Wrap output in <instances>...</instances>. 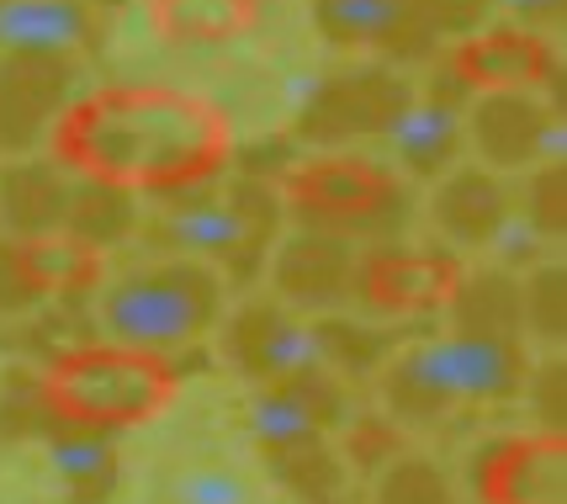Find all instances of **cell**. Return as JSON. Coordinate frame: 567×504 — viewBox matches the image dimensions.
<instances>
[{"mask_svg": "<svg viewBox=\"0 0 567 504\" xmlns=\"http://www.w3.org/2000/svg\"><path fill=\"white\" fill-rule=\"evenodd\" d=\"M43 456H49L53 479L64 483V488H74V494H96V488H106L112 467H117V446L106 441V430H74L70 425V435H53L49 446H43Z\"/></svg>", "mask_w": 567, "mask_h": 504, "instance_id": "obj_24", "label": "cell"}, {"mask_svg": "<svg viewBox=\"0 0 567 504\" xmlns=\"http://www.w3.org/2000/svg\"><path fill=\"white\" fill-rule=\"evenodd\" d=\"M74 64L59 59H0V154L22 160L53 133L70 106Z\"/></svg>", "mask_w": 567, "mask_h": 504, "instance_id": "obj_14", "label": "cell"}, {"mask_svg": "<svg viewBox=\"0 0 567 504\" xmlns=\"http://www.w3.org/2000/svg\"><path fill=\"white\" fill-rule=\"evenodd\" d=\"M519 319H525V335L563 346V260H542L536 277L519 287Z\"/></svg>", "mask_w": 567, "mask_h": 504, "instance_id": "obj_25", "label": "cell"}, {"mask_svg": "<svg viewBox=\"0 0 567 504\" xmlns=\"http://www.w3.org/2000/svg\"><path fill=\"white\" fill-rule=\"evenodd\" d=\"M74 213V176L53 154H22L0 165V224L11 239L59 234Z\"/></svg>", "mask_w": 567, "mask_h": 504, "instance_id": "obj_19", "label": "cell"}, {"mask_svg": "<svg viewBox=\"0 0 567 504\" xmlns=\"http://www.w3.org/2000/svg\"><path fill=\"white\" fill-rule=\"evenodd\" d=\"M355 281V250L334 234H287L276 245L271 287L281 302H329Z\"/></svg>", "mask_w": 567, "mask_h": 504, "instance_id": "obj_20", "label": "cell"}, {"mask_svg": "<svg viewBox=\"0 0 567 504\" xmlns=\"http://www.w3.org/2000/svg\"><path fill=\"white\" fill-rule=\"evenodd\" d=\"M181 393V378L165 356L133 346H80L64 351L43 378V403L74 430H133L159 420Z\"/></svg>", "mask_w": 567, "mask_h": 504, "instance_id": "obj_4", "label": "cell"}, {"mask_svg": "<svg viewBox=\"0 0 567 504\" xmlns=\"http://www.w3.org/2000/svg\"><path fill=\"white\" fill-rule=\"evenodd\" d=\"M32 302H43V287L27 277L17 239H0V313H22Z\"/></svg>", "mask_w": 567, "mask_h": 504, "instance_id": "obj_27", "label": "cell"}, {"mask_svg": "<svg viewBox=\"0 0 567 504\" xmlns=\"http://www.w3.org/2000/svg\"><path fill=\"white\" fill-rule=\"evenodd\" d=\"M17 250H22L27 277L43 287V298L49 292H70V287H91L101 277V245L85 239V234H70V228L38 234V239H17Z\"/></svg>", "mask_w": 567, "mask_h": 504, "instance_id": "obj_22", "label": "cell"}, {"mask_svg": "<svg viewBox=\"0 0 567 504\" xmlns=\"http://www.w3.org/2000/svg\"><path fill=\"white\" fill-rule=\"evenodd\" d=\"M319 378H323V372H319ZM319 378L260 382V388L245 399L249 441L271 456V462L323 446V430L334 425V420H329V409L319 403Z\"/></svg>", "mask_w": 567, "mask_h": 504, "instance_id": "obj_18", "label": "cell"}, {"mask_svg": "<svg viewBox=\"0 0 567 504\" xmlns=\"http://www.w3.org/2000/svg\"><path fill=\"white\" fill-rule=\"evenodd\" d=\"M281 197L302 207V213L323 218V224H367V218L388 213L398 202V176L388 165L367 160V154L323 150L297 160L287 171Z\"/></svg>", "mask_w": 567, "mask_h": 504, "instance_id": "obj_8", "label": "cell"}, {"mask_svg": "<svg viewBox=\"0 0 567 504\" xmlns=\"http://www.w3.org/2000/svg\"><path fill=\"white\" fill-rule=\"evenodd\" d=\"M483 504H567V441L563 430L509 435L477 462Z\"/></svg>", "mask_w": 567, "mask_h": 504, "instance_id": "obj_15", "label": "cell"}, {"mask_svg": "<svg viewBox=\"0 0 567 504\" xmlns=\"http://www.w3.org/2000/svg\"><path fill=\"white\" fill-rule=\"evenodd\" d=\"M228 361L245 372L255 388L260 382H297L329 372L323 361V335L313 319L292 313V302L281 298H249L228 313L223 325Z\"/></svg>", "mask_w": 567, "mask_h": 504, "instance_id": "obj_7", "label": "cell"}, {"mask_svg": "<svg viewBox=\"0 0 567 504\" xmlns=\"http://www.w3.org/2000/svg\"><path fill=\"white\" fill-rule=\"evenodd\" d=\"M377 150L393 176H414V181H441L456 154L467 150L462 144V106L441 91H414L393 112V123L377 133Z\"/></svg>", "mask_w": 567, "mask_h": 504, "instance_id": "obj_13", "label": "cell"}, {"mask_svg": "<svg viewBox=\"0 0 567 504\" xmlns=\"http://www.w3.org/2000/svg\"><path fill=\"white\" fill-rule=\"evenodd\" d=\"M451 80L488 96V91H542L551 80V49L536 27L519 22H488L472 27L467 38H456L451 49Z\"/></svg>", "mask_w": 567, "mask_h": 504, "instance_id": "obj_11", "label": "cell"}, {"mask_svg": "<svg viewBox=\"0 0 567 504\" xmlns=\"http://www.w3.org/2000/svg\"><path fill=\"white\" fill-rule=\"evenodd\" d=\"M144 239L171 255L207 260L218 271L249 266L276 239V197L255 181H239L213 197H197V186H192V192H175L148 213Z\"/></svg>", "mask_w": 567, "mask_h": 504, "instance_id": "obj_5", "label": "cell"}, {"mask_svg": "<svg viewBox=\"0 0 567 504\" xmlns=\"http://www.w3.org/2000/svg\"><path fill=\"white\" fill-rule=\"evenodd\" d=\"M228 319V277L192 255H165L96 292V329L112 346L165 356L207 340Z\"/></svg>", "mask_w": 567, "mask_h": 504, "instance_id": "obj_3", "label": "cell"}, {"mask_svg": "<svg viewBox=\"0 0 567 504\" xmlns=\"http://www.w3.org/2000/svg\"><path fill=\"white\" fill-rule=\"evenodd\" d=\"M515 213V176H498L483 165H451L430 192V218L456 250H488Z\"/></svg>", "mask_w": 567, "mask_h": 504, "instance_id": "obj_16", "label": "cell"}, {"mask_svg": "<svg viewBox=\"0 0 567 504\" xmlns=\"http://www.w3.org/2000/svg\"><path fill=\"white\" fill-rule=\"evenodd\" d=\"M313 27L340 53H377L403 64L435 53V27L409 0H313Z\"/></svg>", "mask_w": 567, "mask_h": 504, "instance_id": "obj_12", "label": "cell"}, {"mask_svg": "<svg viewBox=\"0 0 567 504\" xmlns=\"http://www.w3.org/2000/svg\"><path fill=\"white\" fill-rule=\"evenodd\" d=\"M462 260L441 250H377L355 271V292L371 313L388 319H414V313H441L451 308L462 287Z\"/></svg>", "mask_w": 567, "mask_h": 504, "instance_id": "obj_10", "label": "cell"}, {"mask_svg": "<svg viewBox=\"0 0 567 504\" xmlns=\"http://www.w3.org/2000/svg\"><path fill=\"white\" fill-rule=\"evenodd\" d=\"M260 483L239 462H186L165 473L159 483V504H255Z\"/></svg>", "mask_w": 567, "mask_h": 504, "instance_id": "obj_23", "label": "cell"}, {"mask_svg": "<svg viewBox=\"0 0 567 504\" xmlns=\"http://www.w3.org/2000/svg\"><path fill=\"white\" fill-rule=\"evenodd\" d=\"M409 6H414L435 32H462V38H467L472 27H477V17L488 11V0H409Z\"/></svg>", "mask_w": 567, "mask_h": 504, "instance_id": "obj_28", "label": "cell"}, {"mask_svg": "<svg viewBox=\"0 0 567 504\" xmlns=\"http://www.w3.org/2000/svg\"><path fill=\"white\" fill-rule=\"evenodd\" d=\"M456 319L441 335L409 340L382 367V399L398 420L424 425L451 409L509 403L530 382L525 319H519V281L504 271H477L456 287Z\"/></svg>", "mask_w": 567, "mask_h": 504, "instance_id": "obj_2", "label": "cell"}, {"mask_svg": "<svg viewBox=\"0 0 567 504\" xmlns=\"http://www.w3.org/2000/svg\"><path fill=\"white\" fill-rule=\"evenodd\" d=\"M260 0H144L148 32L159 43H186V49H213V43H239L260 27Z\"/></svg>", "mask_w": 567, "mask_h": 504, "instance_id": "obj_21", "label": "cell"}, {"mask_svg": "<svg viewBox=\"0 0 567 504\" xmlns=\"http://www.w3.org/2000/svg\"><path fill=\"white\" fill-rule=\"evenodd\" d=\"M462 144L472 150V165L483 171L530 176L546 165H563L567 133L542 91H488L462 106Z\"/></svg>", "mask_w": 567, "mask_h": 504, "instance_id": "obj_6", "label": "cell"}, {"mask_svg": "<svg viewBox=\"0 0 567 504\" xmlns=\"http://www.w3.org/2000/svg\"><path fill=\"white\" fill-rule=\"evenodd\" d=\"M498 11H509L519 27L530 22H563V0H488Z\"/></svg>", "mask_w": 567, "mask_h": 504, "instance_id": "obj_29", "label": "cell"}, {"mask_svg": "<svg viewBox=\"0 0 567 504\" xmlns=\"http://www.w3.org/2000/svg\"><path fill=\"white\" fill-rule=\"evenodd\" d=\"M49 150L91 186L175 197L223 176L234 160V117L213 96L175 85H101L59 112Z\"/></svg>", "mask_w": 567, "mask_h": 504, "instance_id": "obj_1", "label": "cell"}, {"mask_svg": "<svg viewBox=\"0 0 567 504\" xmlns=\"http://www.w3.org/2000/svg\"><path fill=\"white\" fill-rule=\"evenodd\" d=\"M382 504H445V483L424 462H403L382 483Z\"/></svg>", "mask_w": 567, "mask_h": 504, "instance_id": "obj_26", "label": "cell"}, {"mask_svg": "<svg viewBox=\"0 0 567 504\" xmlns=\"http://www.w3.org/2000/svg\"><path fill=\"white\" fill-rule=\"evenodd\" d=\"M414 96V85L393 70H346V75H323L313 101L302 106V138L340 150L346 138H377L393 123V112Z\"/></svg>", "mask_w": 567, "mask_h": 504, "instance_id": "obj_9", "label": "cell"}, {"mask_svg": "<svg viewBox=\"0 0 567 504\" xmlns=\"http://www.w3.org/2000/svg\"><path fill=\"white\" fill-rule=\"evenodd\" d=\"M91 0H0V59H59L74 64L96 49Z\"/></svg>", "mask_w": 567, "mask_h": 504, "instance_id": "obj_17", "label": "cell"}, {"mask_svg": "<svg viewBox=\"0 0 567 504\" xmlns=\"http://www.w3.org/2000/svg\"><path fill=\"white\" fill-rule=\"evenodd\" d=\"M0 504H22V500H6V494H0Z\"/></svg>", "mask_w": 567, "mask_h": 504, "instance_id": "obj_30", "label": "cell"}]
</instances>
